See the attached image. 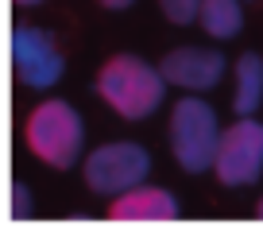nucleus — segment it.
Listing matches in <instances>:
<instances>
[{
	"mask_svg": "<svg viewBox=\"0 0 263 248\" xmlns=\"http://www.w3.org/2000/svg\"><path fill=\"white\" fill-rule=\"evenodd\" d=\"M166 74L163 66H151L140 55H112L97 70V93L116 116L124 120H147L166 101Z\"/></svg>",
	"mask_w": 263,
	"mask_h": 248,
	"instance_id": "f257e3e1",
	"label": "nucleus"
},
{
	"mask_svg": "<svg viewBox=\"0 0 263 248\" xmlns=\"http://www.w3.org/2000/svg\"><path fill=\"white\" fill-rule=\"evenodd\" d=\"M24 140L31 155L50 171H70L85 159V124L78 109L62 97H47L27 113Z\"/></svg>",
	"mask_w": 263,
	"mask_h": 248,
	"instance_id": "f03ea898",
	"label": "nucleus"
},
{
	"mask_svg": "<svg viewBox=\"0 0 263 248\" xmlns=\"http://www.w3.org/2000/svg\"><path fill=\"white\" fill-rule=\"evenodd\" d=\"M221 120H217V109L209 105L201 93H186V97L174 101L171 109V155L174 163L186 174H201L213 171L217 163V148H221Z\"/></svg>",
	"mask_w": 263,
	"mask_h": 248,
	"instance_id": "7ed1b4c3",
	"label": "nucleus"
},
{
	"mask_svg": "<svg viewBox=\"0 0 263 248\" xmlns=\"http://www.w3.org/2000/svg\"><path fill=\"white\" fill-rule=\"evenodd\" d=\"M147 174H151V155L143 144H132V140L101 144L82 159L85 186L93 194H105V198H116V194L147 182Z\"/></svg>",
	"mask_w": 263,
	"mask_h": 248,
	"instance_id": "20e7f679",
	"label": "nucleus"
},
{
	"mask_svg": "<svg viewBox=\"0 0 263 248\" xmlns=\"http://www.w3.org/2000/svg\"><path fill=\"white\" fill-rule=\"evenodd\" d=\"M217 182L221 186H252L263 174V124L255 116H236V124H224L221 148H217Z\"/></svg>",
	"mask_w": 263,
	"mask_h": 248,
	"instance_id": "39448f33",
	"label": "nucleus"
},
{
	"mask_svg": "<svg viewBox=\"0 0 263 248\" xmlns=\"http://www.w3.org/2000/svg\"><path fill=\"white\" fill-rule=\"evenodd\" d=\"M12 70H16V82L27 90H54L58 78L66 74V58L58 55L47 31L16 24L12 27Z\"/></svg>",
	"mask_w": 263,
	"mask_h": 248,
	"instance_id": "423d86ee",
	"label": "nucleus"
},
{
	"mask_svg": "<svg viewBox=\"0 0 263 248\" xmlns=\"http://www.w3.org/2000/svg\"><path fill=\"white\" fill-rule=\"evenodd\" d=\"M166 74V82L182 93H209L221 85V78L229 74V58L221 50L209 47H174L171 55L159 62Z\"/></svg>",
	"mask_w": 263,
	"mask_h": 248,
	"instance_id": "0eeeda50",
	"label": "nucleus"
},
{
	"mask_svg": "<svg viewBox=\"0 0 263 248\" xmlns=\"http://www.w3.org/2000/svg\"><path fill=\"white\" fill-rule=\"evenodd\" d=\"M108 217L112 221H174L178 217V202L163 186H132V190L116 194L108 202Z\"/></svg>",
	"mask_w": 263,
	"mask_h": 248,
	"instance_id": "6e6552de",
	"label": "nucleus"
},
{
	"mask_svg": "<svg viewBox=\"0 0 263 248\" xmlns=\"http://www.w3.org/2000/svg\"><path fill=\"white\" fill-rule=\"evenodd\" d=\"M232 74H236L232 109H236V116H252L255 109L263 105V55H255V50H244V55L236 58Z\"/></svg>",
	"mask_w": 263,
	"mask_h": 248,
	"instance_id": "1a4fd4ad",
	"label": "nucleus"
},
{
	"mask_svg": "<svg viewBox=\"0 0 263 248\" xmlns=\"http://www.w3.org/2000/svg\"><path fill=\"white\" fill-rule=\"evenodd\" d=\"M197 24L209 39H236L244 27V0H201Z\"/></svg>",
	"mask_w": 263,
	"mask_h": 248,
	"instance_id": "9d476101",
	"label": "nucleus"
},
{
	"mask_svg": "<svg viewBox=\"0 0 263 248\" xmlns=\"http://www.w3.org/2000/svg\"><path fill=\"white\" fill-rule=\"evenodd\" d=\"M159 8H163V16L171 20V24L190 27L197 16H201V0H159Z\"/></svg>",
	"mask_w": 263,
	"mask_h": 248,
	"instance_id": "9b49d317",
	"label": "nucleus"
},
{
	"mask_svg": "<svg viewBox=\"0 0 263 248\" xmlns=\"http://www.w3.org/2000/svg\"><path fill=\"white\" fill-rule=\"evenodd\" d=\"M31 214H35V202H31V194H27V186L24 182H12V217L24 221V217H31Z\"/></svg>",
	"mask_w": 263,
	"mask_h": 248,
	"instance_id": "f8f14e48",
	"label": "nucleus"
},
{
	"mask_svg": "<svg viewBox=\"0 0 263 248\" xmlns=\"http://www.w3.org/2000/svg\"><path fill=\"white\" fill-rule=\"evenodd\" d=\"M101 4H105L108 12H124V8H132L136 0H101Z\"/></svg>",
	"mask_w": 263,
	"mask_h": 248,
	"instance_id": "ddd939ff",
	"label": "nucleus"
},
{
	"mask_svg": "<svg viewBox=\"0 0 263 248\" xmlns=\"http://www.w3.org/2000/svg\"><path fill=\"white\" fill-rule=\"evenodd\" d=\"M20 8H35V4H43V0H16Z\"/></svg>",
	"mask_w": 263,
	"mask_h": 248,
	"instance_id": "4468645a",
	"label": "nucleus"
},
{
	"mask_svg": "<svg viewBox=\"0 0 263 248\" xmlns=\"http://www.w3.org/2000/svg\"><path fill=\"white\" fill-rule=\"evenodd\" d=\"M255 217H259V221H263V198H259V206H255Z\"/></svg>",
	"mask_w": 263,
	"mask_h": 248,
	"instance_id": "2eb2a0df",
	"label": "nucleus"
}]
</instances>
